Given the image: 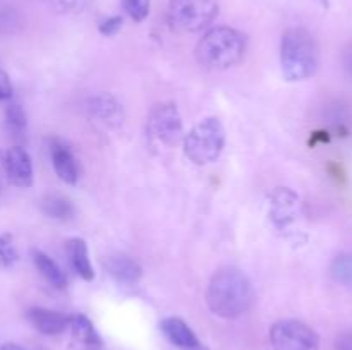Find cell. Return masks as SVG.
Here are the masks:
<instances>
[{
  "label": "cell",
  "instance_id": "obj_5",
  "mask_svg": "<svg viewBox=\"0 0 352 350\" xmlns=\"http://www.w3.org/2000/svg\"><path fill=\"white\" fill-rule=\"evenodd\" d=\"M219 16L217 0H170L167 23L179 33H199Z\"/></svg>",
  "mask_w": 352,
  "mask_h": 350
},
{
  "label": "cell",
  "instance_id": "obj_1",
  "mask_svg": "<svg viewBox=\"0 0 352 350\" xmlns=\"http://www.w3.org/2000/svg\"><path fill=\"white\" fill-rule=\"evenodd\" d=\"M254 301V290L246 275L239 270L226 268L212 277L206 290V304L220 318H239L250 311Z\"/></svg>",
  "mask_w": 352,
  "mask_h": 350
},
{
  "label": "cell",
  "instance_id": "obj_7",
  "mask_svg": "<svg viewBox=\"0 0 352 350\" xmlns=\"http://www.w3.org/2000/svg\"><path fill=\"white\" fill-rule=\"evenodd\" d=\"M148 132L158 143L174 146L182 139V117L174 103H162L150 112Z\"/></svg>",
  "mask_w": 352,
  "mask_h": 350
},
{
  "label": "cell",
  "instance_id": "obj_2",
  "mask_svg": "<svg viewBox=\"0 0 352 350\" xmlns=\"http://www.w3.org/2000/svg\"><path fill=\"white\" fill-rule=\"evenodd\" d=\"M280 64L287 81H305L315 75L320 65L318 45L305 27H291L280 43Z\"/></svg>",
  "mask_w": 352,
  "mask_h": 350
},
{
  "label": "cell",
  "instance_id": "obj_20",
  "mask_svg": "<svg viewBox=\"0 0 352 350\" xmlns=\"http://www.w3.org/2000/svg\"><path fill=\"white\" fill-rule=\"evenodd\" d=\"M21 27V14L7 0H0V34H12Z\"/></svg>",
  "mask_w": 352,
  "mask_h": 350
},
{
  "label": "cell",
  "instance_id": "obj_18",
  "mask_svg": "<svg viewBox=\"0 0 352 350\" xmlns=\"http://www.w3.org/2000/svg\"><path fill=\"white\" fill-rule=\"evenodd\" d=\"M69 326L72 328V333H74V336L78 340H81L82 343H86V345H100V336L98 333H96L95 326L91 325V321H89L86 316L82 314H76L72 316V318H69Z\"/></svg>",
  "mask_w": 352,
  "mask_h": 350
},
{
  "label": "cell",
  "instance_id": "obj_29",
  "mask_svg": "<svg viewBox=\"0 0 352 350\" xmlns=\"http://www.w3.org/2000/svg\"><path fill=\"white\" fill-rule=\"evenodd\" d=\"M0 350H24V349H21V347L16 345V343H6V345L0 347Z\"/></svg>",
  "mask_w": 352,
  "mask_h": 350
},
{
  "label": "cell",
  "instance_id": "obj_16",
  "mask_svg": "<svg viewBox=\"0 0 352 350\" xmlns=\"http://www.w3.org/2000/svg\"><path fill=\"white\" fill-rule=\"evenodd\" d=\"M33 263L36 266V270L40 271L41 277L55 288H64L67 280H65V275L64 271L60 270L57 263L52 259L50 256H47L45 253L41 250H33Z\"/></svg>",
  "mask_w": 352,
  "mask_h": 350
},
{
  "label": "cell",
  "instance_id": "obj_22",
  "mask_svg": "<svg viewBox=\"0 0 352 350\" xmlns=\"http://www.w3.org/2000/svg\"><path fill=\"white\" fill-rule=\"evenodd\" d=\"M7 127L12 134L21 136L26 130V113L21 105H10L6 112Z\"/></svg>",
  "mask_w": 352,
  "mask_h": 350
},
{
  "label": "cell",
  "instance_id": "obj_21",
  "mask_svg": "<svg viewBox=\"0 0 352 350\" xmlns=\"http://www.w3.org/2000/svg\"><path fill=\"white\" fill-rule=\"evenodd\" d=\"M332 277L344 287H352V253L340 254L332 263Z\"/></svg>",
  "mask_w": 352,
  "mask_h": 350
},
{
  "label": "cell",
  "instance_id": "obj_27",
  "mask_svg": "<svg viewBox=\"0 0 352 350\" xmlns=\"http://www.w3.org/2000/svg\"><path fill=\"white\" fill-rule=\"evenodd\" d=\"M336 350H352V329H347L337 336Z\"/></svg>",
  "mask_w": 352,
  "mask_h": 350
},
{
  "label": "cell",
  "instance_id": "obj_14",
  "mask_svg": "<svg viewBox=\"0 0 352 350\" xmlns=\"http://www.w3.org/2000/svg\"><path fill=\"white\" fill-rule=\"evenodd\" d=\"M160 328L164 335L170 340L174 345L182 347V349H191L198 345V338L192 333V329L179 318H167L160 323Z\"/></svg>",
  "mask_w": 352,
  "mask_h": 350
},
{
  "label": "cell",
  "instance_id": "obj_17",
  "mask_svg": "<svg viewBox=\"0 0 352 350\" xmlns=\"http://www.w3.org/2000/svg\"><path fill=\"white\" fill-rule=\"evenodd\" d=\"M41 209L47 216L54 220H71L76 215L74 205H72L69 199L62 198V196H47V198L41 201Z\"/></svg>",
  "mask_w": 352,
  "mask_h": 350
},
{
  "label": "cell",
  "instance_id": "obj_15",
  "mask_svg": "<svg viewBox=\"0 0 352 350\" xmlns=\"http://www.w3.org/2000/svg\"><path fill=\"white\" fill-rule=\"evenodd\" d=\"M272 208H274L272 209V216H274L275 223L277 225H285V223H289L294 218L296 209H298V198L289 189H280L278 192H275Z\"/></svg>",
  "mask_w": 352,
  "mask_h": 350
},
{
  "label": "cell",
  "instance_id": "obj_12",
  "mask_svg": "<svg viewBox=\"0 0 352 350\" xmlns=\"http://www.w3.org/2000/svg\"><path fill=\"white\" fill-rule=\"evenodd\" d=\"M107 271L110 273V277L117 281V283L122 285H134L140 281L143 270H141L140 264L134 259L127 256H112L105 263Z\"/></svg>",
  "mask_w": 352,
  "mask_h": 350
},
{
  "label": "cell",
  "instance_id": "obj_26",
  "mask_svg": "<svg viewBox=\"0 0 352 350\" xmlns=\"http://www.w3.org/2000/svg\"><path fill=\"white\" fill-rule=\"evenodd\" d=\"M10 96H12V82L6 72L0 71V102L9 100Z\"/></svg>",
  "mask_w": 352,
  "mask_h": 350
},
{
  "label": "cell",
  "instance_id": "obj_23",
  "mask_svg": "<svg viewBox=\"0 0 352 350\" xmlns=\"http://www.w3.org/2000/svg\"><path fill=\"white\" fill-rule=\"evenodd\" d=\"M122 7L127 16L136 23H141L150 14L151 2L150 0H122Z\"/></svg>",
  "mask_w": 352,
  "mask_h": 350
},
{
  "label": "cell",
  "instance_id": "obj_19",
  "mask_svg": "<svg viewBox=\"0 0 352 350\" xmlns=\"http://www.w3.org/2000/svg\"><path fill=\"white\" fill-rule=\"evenodd\" d=\"M47 9L60 16H78L91 7L93 0H41Z\"/></svg>",
  "mask_w": 352,
  "mask_h": 350
},
{
  "label": "cell",
  "instance_id": "obj_4",
  "mask_svg": "<svg viewBox=\"0 0 352 350\" xmlns=\"http://www.w3.org/2000/svg\"><path fill=\"white\" fill-rule=\"evenodd\" d=\"M226 146V129L219 119L201 120L184 137V153L192 163H213Z\"/></svg>",
  "mask_w": 352,
  "mask_h": 350
},
{
  "label": "cell",
  "instance_id": "obj_28",
  "mask_svg": "<svg viewBox=\"0 0 352 350\" xmlns=\"http://www.w3.org/2000/svg\"><path fill=\"white\" fill-rule=\"evenodd\" d=\"M344 67H346L347 74L352 78V48H349V50L344 54Z\"/></svg>",
  "mask_w": 352,
  "mask_h": 350
},
{
  "label": "cell",
  "instance_id": "obj_30",
  "mask_svg": "<svg viewBox=\"0 0 352 350\" xmlns=\"http://www.w3.org/2000/svg\"><path fill=\"white\" fill-rule=\"evenodd\" d=\"M186 350H206V349H203V347H201V345H199V343H198V345L191 347V349H186Z\"/></svg>",
  "mask_w": 352,
  "mask_h": 350
},
{
  "label": "cell",
  "instance_id": "obj_6",
  "mask_svg": "<svg viewBox=\"0 0 352 350\" xmlns=\"http://www.w3.org/2000/svg\"><path fill=\"white\" fill-rule=\"evenodd\" d=\"M270 342L274 350H318L320 338L308 325L284 319L272 326Z\"/></svg>",
  "mask_w": 352,
  "mask_h": 350
},
{
  "label": "cell",
  "instance_id": "obj_11",
  "mask_svg": "<svg viewBox=\"0 0 352 350\" xmlns=\"http://www.w3.org/2000/svg\"><path fill=\"white\" fill-rule=\"evenodd\" d=\"M28 319L31 325L43 335H58L69 326V318L57 311L43 307H33L28 311Z\"/></svg>",
  "mask_w": 352,
  "mask_h": 350
},
{
  "label": "cell",
  "instance_id": "obj_13",
  "mask_svg": "<svg viewBox=\"0 0 352 350\" xmlns=\"http://www.w3.org/2000/svg\"><path fill=\"white\" fill-rule=\"evenodd\" d=\"M67 256L69 261H71L72 268H74L76 273L86 281H91L95 278V271H93L91 263H89V256H88V246L82 239L79 237H74V239L67 240Z\"/></svg>",
  "mask_w": 352,
  "mask_h": 350
},
{
  "label": "cell",
  "instance_id": "obj_3",
  "mask_svg": "<svg viewBox=\"0 0 352 350\" xmlns=\"http://www.w3.org/2000/svg\"><path fill=\"white\" fill-rule=\"evenodd\" d=\"M246 36L229 26H217L206 31L196 47L199 64L223 71L239 64L246 54Z\"/></svg>",
  "mask_w": 352,
  "mask_h": 350
},
{
  "label": "cell",
  "instance_id": "obj_25",
  "mask_svg": "<svg viewBox=\"0 0 352 350\" xmlns=\"http://www.w3.org/2000/svg\"><path fill=\"white\" fill-rule=\"evenodd\" d=\"M122 27V17L120 16H112V17H107L105 21H102L98 26L100 33L105 34V36H113L117 34Z\"/></svg>",
  "mask_w": 352,
  "mask_h": 350
},
{
  "label": "cell",
  "instance_id": "obj_10",
  "mask_svg": "<svg viewBox=\"0 0 352 350\" xmlns=\"http://www.w3.org/2000/svg\"><path fill=\"white\" fill-rule=\"evenodd\" d=\"M50 154L58 178L67 182V184H76L79 177L78 163H76L74 154L69 150L67 144H64L62 141H54L50 146Z\"/></svg>",
  "mask_w": 352,
  "mask_h": 350
},
{
  "label": "cell",
  "instance_id": "obj_8",
  "mask_svg": "<svg viewBox=\"0 0 352 350\" xmlns=\"http://www.w3.org/2000/svg\"><path fill=\"white\" fill-rule=\"evenodd\" d=\"M3 167L9 180L17 187L26 189L33 184V163L24 148H9L3 154Z\"/></svg>",
  "mask_w": 352,
  "mask_h": 350
},
{
  "label": "cell",
  "instance_id": "obj_24",
  "mask_svg": "<svg viewBox=\"0 0 352 350\" xmlns=\"http://www.w3.org/2000/svg\"><path fill=\"white\" fill-rule=\"evenodd\" d=\"M17 261V253L9 235H0V266H12Z\"/></svg>",
  "mask_w": 352,
  "mask_h": 350
},
{
  "label": "cell",
  "instance_id": "obj_9",
  "mask_svg": "<svg viewBox=\"0 0 352 350\" xmlns=\"http://www.w3.org/2000/svg\"><path fill=\"white\" fill-rule=\"evenodd\" d=\"M89 115L96 119L98 122L105 124L109 127H119L124 122V110L122 105L117 102L116 96L109 95V93H100V95L91 96L88 100Z\"/></svg>",
  "mask_w": 352,
  "mask_h": 350
}]
</instances>
